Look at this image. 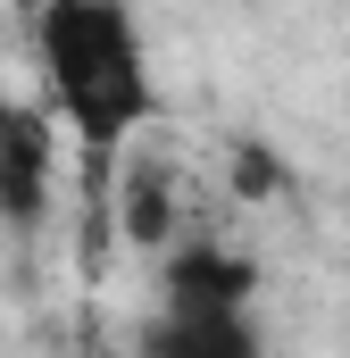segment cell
I'll return each instance as SVG.
<instances>
[{
	"label": "cell",
	"instance_id": "7a4b0ae2",
	"mask_svg": "<svg viewBox=\"0 0 350 358\" xmlns=\"http://www.w3.org/2000/svg\"><path fill=\"white\" fill-rule=\"evenodd\" d=\"M50 183H59V117L0 92V225L34 234L50 217Z\"/></svg>",
	"mask_w": 350,
	"mask_h": 358
},
{
	"label": "cell",
	"instance_id": "5b68a950",
	"mask_svg": "<svg viewBox=\"0 0 350 358\" xmlns=\"http://www.w3.org/2000/svg\"><path fill=\"white\" fill-rule=\"evenodd\" d=\"M117 217H125V242L150 250V259L175 242V200H167L159 176H125V208H117Z\"/></svg>",
	"mask_w": 350,
	"mask_h": 358
},
{
	"label": "cell",
	"instance_id": "8992f818",
	"mask_svg": "<svg viewBox=\"0 0 350 358\" xmlns=\"http://www.w3.org/2000/svg\"><path fill=\"white\" fill-rule=\"evenodd\" d=\"M234 192H242V200H259V192H284V167L267 159L259 142H242V150H234Z\"/></svg>",
	"mask_w": 350,
	"mask_h": 358
},
{
	"label": "cell",
	"instance_id": "6da1fadb",
	"mask_svg": "<svg viewBox=\"0 0 350 358\" xmlns=\"http://www.w3.org/2000/svg\"><path fill=\"white\" fill-rule=\"evenodd\" d=\"M34 59H42L50 117L84 150H125L167 108L142 17L125 0H42L34 8Z\"/></svg>",
	"mask_w": 350,
	"mask_h": 358
},
{
	"label": "cell",
	"instance_id": "3957f363",
	"mask_svg": "<svg viewBox=\"0 0 350 358\" xmlns=\"http://www.w3.org/2000/svg\"><path fill=\"white\" fill-rule=\"evenodd\" d=\"M159 300H183V308H251L259 300V259L225 250L209 234H175L159 250Z\"/></svg>",
	"mask_w": 350,
	"mask_h": 358
},
{
	"label": "cell",
	"instance_id": "277c9868",
	"mask_svg": "<svg viewBox=\"0 0 350 358\" xmlns=\"http://www.w3.org/2000/svg\"><path fill=\"white\" fill-rule=\"evenodd\" d=\"M142 358H267L259 308H183V300H159V317L142 325Z\"/></svg>",
	"mask_w": 350,
	"mask_h": 358
}]
</instances>
